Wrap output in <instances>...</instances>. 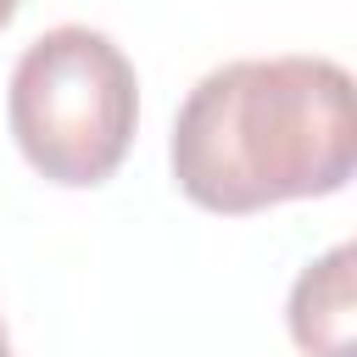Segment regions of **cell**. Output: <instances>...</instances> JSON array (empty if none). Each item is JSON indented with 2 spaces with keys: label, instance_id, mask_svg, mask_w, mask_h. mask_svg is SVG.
<instances>
[{
  "label": "cell",
  "instance_id": "cell-1",
  "mask_svg": "<svg viewBox=\"0 0 357 357\" xmlns=\"http://www.w3.org/2000/svg\"><path fill=\"white\" fill-rule=\"evenodd\" d=\"M357 162L351 73L329 56L212 67L173 123L178 190L223 218L346 190Z\"/></svg>",
  "mask_w": 357,
  "mask_h": 357
},
{
  "label": "cell",
  "instance_id": "cell-2",
  "mask_svg": "<svg viewBox=\"0 0 357 357\" xmlns=\"http://www.w3.org/2000/svg\"><path fill=\"white\" fill-rule=\"evenodd\" d=\"M6 117L28 167L50 184L89 190L112 178L134 145L139 123V84L134 61L84 22L39 33L6 95Z\"/></svg>",
  "mask_w": 357,
  "mask_h": 357
},
{
  "label": "cell",
  "instance_id": "cell-3",
  "mask_svg": "<svg viewBox=\"0 0 357 357\" xmlns=\"http://www.w3.org/2000/svg\"><path fill=\"white\" fill-rule=\"evenodd\" d=\"M351 245L324 251L290 290V335L307 357H351Z\"/></svg>",
  "mask_w": 357,
  "mask_h": 357
},
{
  "label": "cell",
  "instance_id": "cell-4",
  "mask_svg": "<svg viewBox=\"0 0 357 357\" xmlns=\"http://www.w3.org/2000/svg\"><path fill=\"white\" fill-rule=\"evenodd\" d=\"M11 17H17V0H0V28H6Z\"/></svg>",
  "mask_w": 357,
  "mask_h": 357
},
{
  "label": "cell",
  "instance_id": "cell-5",
  "mask_svg": "<svg viewBox=\"0 0 357 357\" xmlns=\"http://www.w3.org/2000/svg\"><path fill=\"white\" fill-rule=\"evenodd\" d=\"M0 357H17V351H11V335H6V324H0Z\"/></svg>",
  "mask_w": 357,
  "mask_h": 357
}]
</instances>
